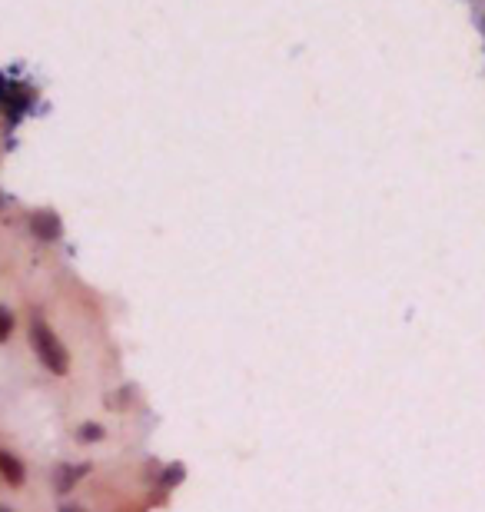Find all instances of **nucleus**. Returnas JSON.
<instances>
[{
  "mask_svg": "<svg viewBox=\"0 0 485 512\" xmlns=\"http://www.w3.org/2000/svg\"><path fill=\"white\" fill-rule=\"evenodd\" d=\"M30 230H34L40 240H57L60 237V217L50 210H37L34 217H30Z\"/></svg>",
  "mask_w": 485,
  "mask_h": 512,
  "instance_id": "f03ea898",
  "label": "nucleus"
},
{
  "mask_svg": "<svg viewBox=\"0 0 485 512\" xmlns=\"http://www.w3.org/2000/svg\"><path fill=\"white\" fill-rule=\"evenodd\" d=\"M0 512H10V509H0Z\"/></svg>",
  "mask_w": 485,
  "mask_h": 512,
  "instance_id": "6e6552de",
  "label": "nucleus"
},
{
  "mask_svg": "<svg viewBox=\"0 0 485 512\" xmlns=\"http://www.w3.org/2000/svg\"><path fill=\"white\" fill-rule=\"evenodd\" d=\"M87 469H90V466H60L57 473H54V486H57V493H70L77 479H84Z\"/></svg>",
  "mask_w": 485,
  "mask_h": 512,
  "instance_id": "7ed1b4c3",
  "label": "nucleus"
},
{
  "mask_svg": "<svg viewBox=\"0 0 485 512\" xmlns=\"http://www.w3.org/2000/svg\"><path fill=\"white\" fill-rule=\"evenodd\" d=\"M103 429L100 426H80V439H100Z\"/></svg>",
  "mask_w": 485,
  "mask_h": 512,
  "instance_id": "423d86ee",
  "label": "nucleus"
},
{
  "mask_svg": "<svg viewBox=\"0 0 485 512\" xmlns=\"http://www.w3.org/2000/svg\"><path fill=\"white\" fill-rule=\"evenodd\" d=\"M30 346H34L37 360L47 366L50 373L64 376L70 370V353L64 350V343L57 340V333L50 330L44 320H34L30 323Z\"/></svg>",
  "mask_w": 485,
  "mask_h": 512,
  "instance_id": "f257e3e1",
  "label": "nucleus"
},
{
  "mask_svg": "<svg viewBox=\"0 0 485 512\" xmlns=\"http://www.w3.org/2000/svg\"><path fill=\"white\" fill-rule=\"evenodd\" d=\"M64 512H74V509H64Z\"/></svg>",
  "mask_w": 485,
  "mask_h": 512,
  "instance_id": "0eeeda50",
  "label": "nucleus"
},
{
  "mask_svg": "<svg viewBox=\"0 0 485 512\" xmlns=\"http://www.w3.org/2000/svg\"><path fill=\"white\" fill-rule=\"evenodd\" d=\"M0 473H4V483L24 486V466H20V459H14L10 453H0Z\"/></svg>",
  "mask_w": 485,
  "mask_h": 512,
  "instance_id": "20e7f679",
  "label": "nucleus"
},
{
  "mask_svg": "<svg viewBox=\"0 0 485 512\" xmlns=\"http://www.w3.org/2000/svg\"><path fill=\"white\" fill-rule=\"evenodd\" d=\"M10 333H14V313L0 306V343H7Z\"/></svg>",
  "mask_w": 485,
  "mask_h": 512,
  "instance_id": "39448f33",
  "label": "nucleus"
}]
</instances>
